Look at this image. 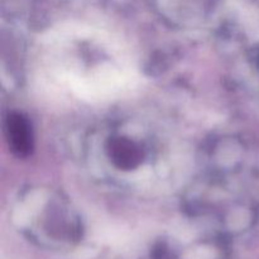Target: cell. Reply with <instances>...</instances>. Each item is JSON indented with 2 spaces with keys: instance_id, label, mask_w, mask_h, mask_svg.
<instances>
[{
  "instance_id": "7a4b0ae2",
  "label": "cell",
  "mask_w": 259,
  "mask_h": 259,
  "mask_svg": "<svg viewBox=\"0 0 259 259\" xmlns=\"http://www.w3.org/2000/svg\"><path fill=\"white\" fill-rule=\"evenodd\" d=\"M111 157L120 168H133L141 161L138 147L128 139H116L111 143Z\"/></svg>"
},
{
  "instance_id": "6da1fadb",
  "label": "cell",
  "mask_w": 259,
  "mask_h": 259,
  "mask_svg": "<svg viewBox=\"0 0 259 259\" xmlns=\"http://www.w3.org/2000/svg\"><path fill=\"white\" fill-rule=\"evenodd\" d=\"M10 147L18 156H27L32 149V132L29 123L20 114L9 116L7 124Z\"/></svg>"
}]
</instances>
